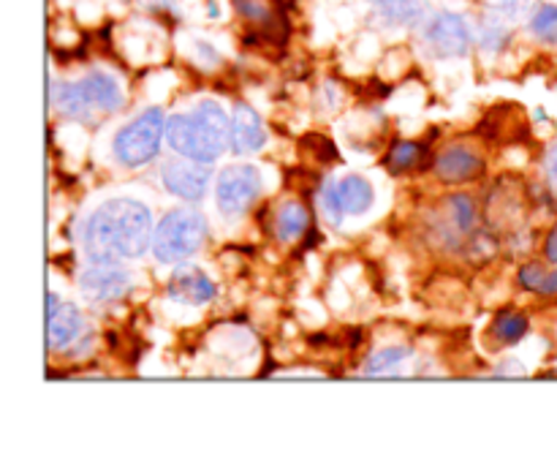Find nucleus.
Here are the masks:
<instances>
[{
	"mask_svg": "<svg viewBox=\"0 0 557 468\" xmlns=\"http://www.w3.org/2000/svg\"><path fill=\"white\" fill-rule=\"evenodd\" d=\"M152 215L141 201L112 199L98 207L85 226V254L98 264L139 259L152 243Z\"/></svg>",
	"mask_w": 557,
	"mask_h": 468,
	"instance_id": "f257e3e1",
	"label": "nucleus"
},
{
	"mask_svg": "<svg viewBox=\"0 0 557 468\" xmlns=\"http://www.w3.org/2000/svg\"><path fill=\"white\" fill-rule=\"evenodd\" d=\"M232 139V120L215 101L196 103L190 112L166 118V141L174 152L194 161L212 163Z\"/></svg>",
	"mask_w": 557,
	"mask_h": 468,
	"instance_id": "f03ea898",
	"label": "nucleus"
},
{
	"mask_svg": "<svg viewBox=\"0 0 557 468\" xmlns=\"http://www.w3.org/2000/svg\"><path fill=\"white\" fill-rule=\"evenodd\" d=\"M125 96L117 79L92 71L79 82L52 79V109L71 120H92L96 114H114L123 109Z\"/></svg>",
	"mask_w": 557,
	"mask_h": 468,
	"instance_id": "7ed1b4c3",
	"label": "nucleus"
},
{
	"mask_svg": "<svg viewBox=\"0 0 557 468\" xmlns=\"http://www.w3.org/2000/svg\"><path fill=\"white\" fill-rule=\"evenodd\" d=\"M207 218L196 207H180V210L166 212L152 234V254L161 264H180L201 245L207 243Z\"/></svg>",
	"mask_w": 557,
	"mask_h": 468,
	"instance_id": "20e7f679",
	"label": "nucleus"
},
{
	"mask_svg": "<svg viewBox=\"0 0 557 468\" xmlns=\"http://www.w3.org/2000/svg\"><path fill=\"white\" fill-rule=\"evenodd\" d=\"M163 136H166V114H163V109H145L134 123L117 131V136H114V158L128 169L145 167L161 152Z\"/></svg>",
	"mask_w": 557,
	"mask_h": 468,
	"instance_id": "39448f33",
	"label": "nucleus"
},
{
	"mask_svg": "<svg viewBox=\"0 0 557 468\" xmlns=\"http://www.w3.org/2000/svg\"><path fill=\"white\" fill-rule=\"evenodd\" d=\"M264 190V177L250 163H234L218 174L215 201L218 210L226 218H239L256 205V199Z\"/></svg>",
	"mask_w": 557,
	"mask_h": 468,
	"instance_id": "423d86ee",
	"label": "nucleus"
},
{
	"mask_svg": "<svg viewBox=\"0 0 557 468\" xmlns=\"http://www.w3.org/2000/svg\"><path fill=\"white\" fill-rule=\"evenodd\" d=\"M422 38L435 58H466L473 49L476 33L471 22L457 11H438L424 25Z\"/></svg>",
	"mask_w": 557,
	"mask_h": 468,
	"instance_id": "0eeeda50",
	"label": "nucleus"
},
{
	"mask_svg": "<svg viewBox=\"0 0 557 468\" xmlns=\"http://www.w3.org/2000/svg\"><path fill=\"white\" fill-rule=\"evenodd\" d=\"M161 180L166 185L169 194L180 196L185 201L205 199L207 188L212 180V167L205 161H194V158H174L166 161L161 169Z\"/></svg>",
	"mask_w": 557,
	"mask_h": 468,
	"instance_id": "6e6552de",
	"label": "nucleus"
},
{
	"mask_svg": "<svg viewBox=\"0 0 557 468\" xmlns=\"http://www.w3.org/2000/svg\"><path fill=\"white\" fill-rule=\"evenodd\" d=\"M131 286H134L131 272L120 267V261L117 264H98V261H92L79 275V288L90 303H112V299L123 297Z\"/></svg>",
	"mask_w": 557,
	"mask_h": 468,
	"instance_id": "1a4fd4ad",
	"label": "nucleus"
},
{
	"mask_svg": "<svg viewBox=\"0 0 557 468\" xmlns=\"http://www.w3.org/2000/svg\"><path fill=\"white\" fill-rule=\"evenodd\" d=\"M166 294L174 303L183 305H207L218 297V286L210 281L205 270L194 264H180L166 281Z\"/></svg>",
	"mask_w": 557,
	"mask_h": 468,
	"instance_id": "9d476101",
	"label": "nucleus"
},
{
	"mask_svg": "<svg viewBox=\"0 0 557 468\" xmlns=\"http://www.w3.org/2000/svg\"><path fill=\"white\" fill-rule=\"evenodd\" d=\"M264 145L267 128L264 120L259 118V112L245 101L234 103L232 139H228V147H232L234 156H250V152H259Z\"/></svg>",
	"mask_w": 557,
	"mask_h": 468,
	"instance_id": "9b49d317",
	"label": "nucleus"
},
{
	"mask_svg": "<svg viewBox=\"0 0 557 468\" xmlns=\"http://www.w3.org/2000/svg\"><path fill=\"white\" fill-rule=\"evenodd\" d=\"M484 174V158L468 147H449L435 158V177L446 185L473 183Z\"/></svg>",
	"mask_w": 557,
	"mask_h": 468,
	"instance_id": "f8f14e48",
	"label": "nucleus"
},
{
	"mask_svg": "<svg viewBox=\"0 0 557 468\" xmlns=\"http://www.w3.org/2000/svg\"><path fill=\"white\" fill-rule=\"evenodd\" d=\"M85 319L79 308L71 303H60L58 294H49V352H63L79 337Z\"/></svg>",
	"mask_w": 557,
	"mask_h": 468,
	"instance_id": "ddd939ff",
	"label": "nucleus"
},
{
	"mask_svg": "<svg viewBox=\"0 0 557 468\" xmlns=\"http://www.w3.org/2000/svg\"><path fill=\"white\" fill-rule=\"evenodd\" d=\"M237 16H243L248 25L259 27V36L272 38V41H286L288 22L277 5L270 0H232Z\"/></svg>",
	"mask_w": 557,
	"mask_h": 468,
	"instance_id": "4468645a",
	"label": "nucleus"
},
{
	"mask_svg": "<svg viewBox=\"0 0 557 468\" xmlns=\"http://www.w3.org/2000/svg\"><path fill=\"white\" fill-rule=\"evenodd\" d=\"M373 185L362 177V174H346L337 183V201H341L346 215H362L373 207Z\"/></svg>",
	"mask_w": 557,
	"mask_h": 468,
	"instance_id": "2eb2a0df",
	"label": "nucleus"
},
{
	"mask_svg": "<svg viewBox=\"0 0 557 468\" xmlns=\"http://www.w3.org/2000/svg\"><path fill=\"white\" fill-rule=\"evenodd\" d=\"M528 327H531V319L522 310H500L493 319V327H490V335L500 343V346H515L522 337L528 335Z\"/></svg>",
	"mask_w": 557,
	"mask_h": 468,
	"instance_id": "dca6fc26",
	"label": "nucleus"
},
{
	"mask_svg": "<svg viewBox=\"0 0 557 468\" xmlns=\"http://www.w3.org/2000/svg\"><path fill=\"white\" fill-rule=\"evenodd\" d=\"M308 226H310L308 207L299 205V201H286V205H281V210H277V218H275V229H277V237H281L283 243H292V239L302 237V234L308 232Z\"/></svg>",
	"mask_w": 557,
	"mask_h": 468,
	"instance_id": "f3484780",
	"label": "nucleus"
},
{
	"mask_svg": "<svg viewBox=\"0 0 557 468\" xmlns=\"http://www.w3.org/2000/svg\"><path fill=\"white\" fill-rule=\"evenodd\" d=\"M392 25H417L424 16V0H368Z\"/></svg>",
	"mask_w": 557,
	"mask_h": 468,
	"instance_id": "a211bd4d",
	"label": "nucleus"
},
{
	"mask_svg": "<svg viewBox=\"0 0 557 468\" xmlns=\"http://www.w3.org/2000/svg\"><path fill=\"white\" fill-rule=\"evenodd\" d=\"M511 41V27L506 22V16L487 11V16L479 25V47L487 49V52H500V49L509 47Z\"/></svg>",
	"mask_w": 557,
	"mask_h": 468,
	"instance_id": "6ab92c4d",
	"label": "nucleus"
},
{
	"mask_svg": "<svg viewBox=\"0 0 557 468\" xmlns=\"http://www.w3.org/2000/svg\"><path fill=\"white\" fill-rule=\"evenodd\" d=\"M424 161H428V145H422V141H397L386 156L389 172H408Z\"/></svg>",
	"mask_w": 557,
	"mask_h": 468,
	"instance_id": "aec40b11",
	"label": "nucleus"
},
{
	"mask_svg": "<svg viewBox=\"0 0 557 468\" xmlns=\"http://www.w3.org/2000/svg\"><path fill=\"white\" fill-rule=\"evenodd\" d=\"M408 357H411V348H403V346H392V348H381V352H375L373 357L368 359V365H364V373L370 375H392V373H400L403 365L408 362Z\"/></svg>",
	"mask_w": 557,
	"mask_h": 468,
	"instance_id": "412c9836",
	"label": "nucleus"
},
{
	"mask_svg": "<svg viewBox=\"0 0 557 468\" xmlns=\"http://www.w3.org/2000/svg\"><path fill=\"white\" fill-rule=\"evenodd\" d=\"M528 30H531V36L536 38V41L555 47L557 44V5L555 3L536 5V11L531 14V22H528Z\"/></svg>",
	"mask_w": 557,
	"mask_h": 468,
	"instance_id": "4be33fe9",
	"label": "nucleus"
},
{
	"mask_svg": "<svg viewBox=\"0 0 557 468\" xmlns=\"http://www.w3.org/2000/svg\"><path fill=\"white\" fill-rule=\"evenodd\" d=\"M449 215H451V223L457 226V232L462 234H471L473 229H476V201H473V196L468 194H455L449 196Z\"/></svg>",
	"mask_w": 557,
	"mask_h": 468,
	"instance_id": "5701e85b",
	"label": "nucleus"
},
{
	"mask_svg": "<svg viewBox=\"0 0 557 468\" xmlns=\"http://www.w3.org/2000/svg\"><path fill=\"white\" fill-rule=\"evenodd\" d=\"M547 267L542 264V261H528V264L520 267V283L522 288H528V292L539 294V288H542L544 278H547Z\"/></svg>",
	"mask_w": 557,
	"mask_h": 468,
	"instance_id": "b1692460",
	"label": "nucleus"
},
{
	"mask_svg": "<svg viewBox=\"0 0 557 468\" xmlns=\"http://www.w3.org/2000/svg\"><path fill=\"white\" fill-rule=\"evenodd\" d=\"M321 207H324L326 218H330L335 226H341L346 212H343L341 201H337V183H324V188H321Z\"/></svg>",
	"mask_w": 557,
	"mask_h": 468,
	"instance_id": "393cba45",
	"label": "nucleus"
},
{
	"mask_svg": "<svg viewBox=\"0 0 557 468\" xmlns=\"http://www.w3.org/2000/svg\"><path fill=\"white\" fill-rule=\"evenodd\" d=\"M544 259H547V264L557 267V221L547 232V239H544Z\"/></svg>",
	"mask_w": 557,
	"mask_h": 468,
	"instance_id": "a878e982",
	"label": "nucleus"
},
{
	"mask_svg": "<svg viewBox=\"0 0 557 468\" xmlns=\"http://www.w3.org/2000/svg\"><path fill=\"white\" fill-rule=\"evenodd\" d=\"M539 294H542V297H557V267H555V270L547 272V278H544Z\"/></svg>",
	"mask_w": 557,
	"mask_h": 468,
	"instance_id": "bb28decb",
	"label": "nucleus"
},
{
	"mask_svg": "<svg viewBox=\"0 0 557 468\" xmlns=\"http://www.w3.org/2000/svg\"><path fill=\"white\" fill-rule=\"evenodd\" d=\"M547 172H549V180L557 185V145L549 147L547 152Z\"/></svg>",
	"mask_w": 557,
	"mask_h": 468,
	"instance_id": "cd10ccee",
	"label": "nucleus"
},
{
	"mask_svg": "<svg viewBox=\"0 0 557 468\" xmlns=\"http://www.w3.org/2000/svg\"><path fill=\"white\" fill-rule=\"evenodd\" d=\"M139 3L152 5V9H166V5H172L174 0H139Z\"/></svg>",
	"mask_w": 557,
	"mask_h": 468,
	"instance_id": "c85d7f7f",
	"label": "nucleus"
}]
</instances>
